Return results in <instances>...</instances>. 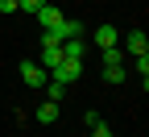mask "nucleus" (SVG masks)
<instances>
[{"mask_svg":"<svg viewBox=\"0 0 149 137\" xmlns=\"http://www.w3.org/2000/svg\"><path fill=\"white\" fill-rule=\"evenodd\" d=\"M50 75H54L58 83H66V87H70V83L83 75V63H79V58H62L58 67H50Z\"/></svg>","mask_w":149,"mask_h":137,"instance_id":"f257e3e1","label":"nucleus"},{"mask_svg":"<svg viewBox=\"0 0 149 137\" xmlns=\"http://www.w3.org/2000/svg\"><path fill=\"white\" fill-rule=\"evenodd\" d=\"M33 17H37V21H42V29H46V33H54V29L62 25V17H66V13H62L58 4H42V8H37Z\"/></svg>","mask_w":149,"mask_h":137,"instance_id":"f03ea898","label":"nucleus"},{"mask_svg":"<svg viewBox=\"0 0 149 137\" xmlns=\"http://www.w3.org/2000/svg\"><path fill=\"white\" fill-rule=\"evenodd\" d=\"M21 79H25L29 87H46V79H50V71H46L42 63H21Z\"/></svg>","mask_w":149,"mask_h":137,"instance_id":"7ed1b4c3","label":"nucleus"},{"mask_svg":"<svg viewBox=\"0 0 149 137\" xmlns=\"http://www.w3.org/2000/svg\"><path fill=\"white\" fill-rule=\"evenodd\" d=\"M120 50H124V54H133V58H137V54H149V37H145L141 29H133V33H124Z\"/></svg>","mask_w":149,"mask_h":137,"instance_id":"20e7f679","label":"nucleus"},{"mask_svg":"<svg viewBox=\"0 0 149 137\" xmlns=\"http://www.w3.org/2000/svg\"><path fill=\"white\" fill-rule=\"evenodd\" d=\"M87 29H83V21L79 17H62V25L54 29V37H58V42H66V37H83Z\"/></svg>","mask_w":149,"mask_h":137,"instance_id":"39448f33","label":"nucleus"},{"mask_svg":"<svg viewBox=\"0 0 149 137\" xmlns=\"http://www.w3.org/2000/svg\"><path fill=\"white\" fill-rule=\"evenodd\" d=\"M91 37H95V46H100V50H108V46H120V29H116V25H108V21H104L95 33H91Z\"/></svg>","mask_w":149,"mask_h":137,"instance_id":"423d86ee","label":"nucleus"},{"mask_svg":"<svg viewBox=\"0 0 149 137\" xmlns=\"http://www.w3.org/2000/svg\"><path fill=\"white\" fill-rule=\"evenodd\" d=\"M58 116H62V104H54V100H42V104H37V121H42V125H54Z\"/></svg>","mask_w":149,"mask_h":137,"instance_id":"0eeeda50","label":"nucleus"},{"mask_svg":"<svg viewBox=\"0 0 149 137\" xmlns=\"http://www.w3.org/2000/svg\"><path fill=\"white\" fill-rule=\"evenodd\" d=\"M58 46H62V58H79V63H83V54H87L83 37H66V42H58Z\"/></svg>","mask_w":149,"mask_h":137,"instance_id":"6e6552de","label":"nucleus"},{"mask_svg":"<svg viewBox=\"0 0 149 137\" xmlns=\"http://www.w3.org/2000/svg\"><path fill=\"white\" fill-rule=\"evenodd\" d=\"M46 100L62 104V100H66V83H58V79H46Z\"/></svg>","mask_w":149,"mask_h":137,"instance_id":"1a4fd4ad","label":"nucleus"},{"mask_svg":"<svg viewBox=\"0 0 149 137\" xmlns=\"http://www.w3.org/2000/svg\"><path fill=\"white\" fill-rule=\"evenodd\" d=\"M124 75H128V67H124V63H116V67H104V83H124Z\"/></svg>","mask_w":149,"mask_h":137,"instance_id":"9d476101","label":"nucleus"},{"mask_svg":"<svg viewBox=\"0 0 149 137\" xmlns=\"http://www.w3.org/2000/svg\"><path fill=\"white\" fill-rule=\"evenodd\" d=\"M116 63H124V50L120 46H108L104 50V67H116Z\"/></svg>","mask_w":149,"mask_h":137,"instance_id":"9b49d317","label":"nucleus"},{"mask_svg":"<svg viewBox=\"0 0 149 137\" xmlns=\"http://www.w3.org/2000/svg\"><path fill=\"white\" fill-rule=\"evenodd\" d=\"M42 4H46V0H21V8H17V13H37Z\"/></svg>","mask_w":149,"mask_h":137,"instance_id":"f8f14e48","label":"nucleus"},{"mask_svg":"<svg viewBox=\"0 0 149 137\" xmlns=\"http://www.w3.org/2000/svg\"><path fill=\"white\" fill-rule=\"evenodd\" d=\"M91 137H116V133H112V129L100 121V125H91Z\"/></svg>","mask_w":149,"mask_h":137,"instance_id":"ddd939ff","label":"nucleus"},{"mask_svg":"<svg viewBox=\"0 0 149 137\" xmlns=\"http://www.w3.org/2000/svg\"><path fill=\"white\" fill-rule=\"evenodd\" d=\"M17 8H21V0H0V13H4V17H8V13H17Z\"/></svg>","mask_w":149,"mask_h":137,"instance_id":"4468645a","label":"nucleus"},{"mask_svg":"<svg viewBox=\"0 0 149 137\" xmlns=\"http://www.w3.org/2000/svg\"><path fill=\"white\" fill-rule=\"evenodd\" d=\"M100 121H104V116H100L95 108H91V112H83V125H87V129H91V125H100Z\"/></svg>","mask_w":149,"mask_h":137,"instance_id":"2eb2a0df","label":"nucleus"}]
</instances>
